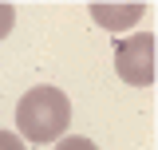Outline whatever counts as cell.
<instances>
[{"mask_svg":"<svg viewBox=\"0 0 158 150\" xmlns=\"http://www.w3.org/2000/svg\"><path fill=\"white\" fill-rule=\"evenodd\" d=\"M142 12H146V4H91V16H95V24H103L107 32H123V28H131V24H138L142 20Z\"/></svg>","mask_w":158,"mask_h":150,"instance_id":"obj_3","label":"cell"},{"mask_svg":"<svg viewBox=\"0 0 158 150\" xmlns=\"http://www.w3.org/2000/svg\"><path fill=\"white\" fill-rule=\"evenodd\" d=\"M12 24H16V8L12 4H0V40L12 32Z\"/></svg>","mask_w":158,"mask_h":150,"instance_id":"obj_5","label":"cell"},{"mask_svg":"<svg viewBox=\"0 0 158 150\" xmlns=\"http://www.w3.org/2000/svg\"><path fill=\"white\" fill-rule=\"evenodd\" d=\"M115 71L131 87H150L154 83V36L138 32L115 48Z\"/></svg>","mask_w":158,"mask_h":150,"instance_id":"obj_2","label":"cell"},{"mask_svg":"<svg viewBox=\"0 0 158 150\" xmlns=\"http://www.w3.org/2000/svg\"><path fill=\"white\" fill-rule=\"evenodd\" d=\"M71 123V103L59 87H32L16 103V127L28 142H56Z\"/></svg>","mask_w":158,"mask_h":150,"instance_id":"obj_1","label":"cell"},{"mask_svg":"<svg viewBox=\"0 0 158 150\" xmlns=\"http://www.w3.org/2000/svg\"><path fill=\"white\" fill-rule=\"evenodd\" d=\"M56 150H99L91 138H79V134H71V138H59Z\"/></svg>","mask_w":158,"mask_h":150,"instance_id":"obj_4","label":"cell"},{"mask_svg":"<svg viewBox=\"0 0 158 150\" xmlns=\"http://www.w3.org/2000/svg\"><path fill=\"white\" fill-rule=\"evenodd\" d=\"M0 150H28V146H24V138H16L12 131H0Z\"/></svg>","mask_w":158,"mask_h":150,"instance_id":"obj_6","label":"cell"}]
</instances>
